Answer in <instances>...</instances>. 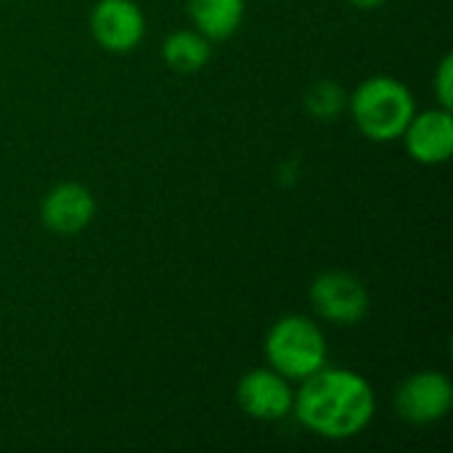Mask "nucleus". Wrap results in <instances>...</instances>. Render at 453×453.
Masks as SVG:
<instances>
[{"mask_svg": "<svg viewBox=\"0 0 453 453\" xmlns=\"http://www.w3.org/2000/svg\"><path fill=\"white\" fill-rule=\"evenodd\" d=\"M433 88H435V96H438V104L443 109H451L453 106V58L451 56H443L438 69H435V80H433Z\"/></svg>", "mask_w": 453, "mask_h": 453, "instance_id": "ddd939ff", "label": "nucleus"}, {"mask_svg": "<svg viewBox=\"0 0 453 453\" xmlns=\"http://www.w3.org/2000/svg\"><path fill=\"white\" fill-rule=\"evenodd\" d=\"M348 109L364 138L374 143H390L401 141L403 130L417 114V101L401 80L377 74L364 80L348 96Z\"/></svg>", "mask_w": 453, "mask_h": 453, "instance_id": "f03ea898", "label": "nucleus"}, {"mask_svg": "<svg viewBox=\"0 0 453 453\" xmlns=\"http://www.w3.org/2000/svg\"><path fill=\"white\" fill-rule=\"evenodd\" d=\"M96 218V196L88 186L66 180L53 186L40 202V220L48 231L74 236Z\"/></svg>", "mask_w": 453, "mask_h": 453, "instance_id": "6e6552de", "label": "nucleus"}, {"mask_svg": "<svg viewBox=\"0 0 453 453\" xmlns=\"http://www.w3.org/2000/svg\"><path fill=\"white\" fill-rule=\"evenodd\" d=\"M409 157L419 165H443L453 154L451 109H425L417 111L401 135Z\"/></svg>", "mask_w": 453, "mask_h": 453, "instance_id": "1a4fd4ad", "label": "nucleus"}, {"mask_svg": "<svg viewBox=\"0 0 453 453\" xmlns=\"http://www.w3.org/2000/svg\"><path fill=\"white\" fill-rule=\"evenodd\" d=\"M311 303L316 313L340 326H353L369 313V289L348 271H324L311 284Z\"/></svg>", "mask_w": 453, "mask_h": 453, "instance_id": "20e7f679", "label": "nucleus"}, {"mask_svg": "<svg viewBox=\"0 0 453 453\" xmlns=\"http://www.w3.org/2000/svg\"><path fill=\"white\" fill-rule=\"evenodd\" d=\"M188 19L210 42L228 40L244 21V0H186Z\"/></svg>", "mask_w": 453, "mask_h": 453, "instance_id": "9d476101", "label": "nucleus"}, {"mask_svg": "<svg viewBox=\"0 0 453 453\" xmlns=\"http://www.w3.org/2000/svg\"><path fill=\"white\" fill-rule=\"evenodd\" d=\"M305 109L321 122L340 119L348 109V90L334 80H319L305 93Z\"/></svg>", "mask_w": 453, "mask_h": 453, "instance_id": "f8f14e48", "label": "nucleus"}, {"mask_svg": "<svg viewBox=\"0 0 453 453\" xmlns=\"http://www.w3.org/2000/svg\"><path fill=\"white\" fill-rule=\"evenodd\" d=\"M265 358L268 366L289 382H303L326 366V334L305 316H281L265 334Z\"/></svg>", "mask_w": 453, "mask_h": 453, "instance_id": "7ed1b4c3", "label": "nucleus"}, {"mask_svg": "<svg viewBox=\"0 0 453 453\" xmlns=\"http://www.w3.org/2000/svg\"><path fill=\"white\" fill-rule=\"evenodd\" d=\"M453 406L451 380L441 372H417L395 393V411L409 425H435Z\"/></svg>", "mask_w": 453, "mask_h": 453, "instance_id": "39448f33", "label": "nucleus"}, {"mask_svg": "<svg viewBox=\"0 0 453 453\" xmlns=\"http://www.w3.org/2000/svg\"><path fill=\"white\" fill-rule=\"evenodd\" d=\"M292 414L297 422L326 441L358 438L377 414V395L372 382L340 366H324L305 377L300 390H295Z\"/></svg>", "mask_w": 453, "mask_h": 453, "instance_id": "f257e3e1", "label": "nucleus"}, {"mask_svg": "<svg viewBox=\"0 0 453 453\" xmlns=\"http://www.w3.org/2000/svg\"><path fill=\"white\" fill-rule=\"evenodd\" d=\"M239 409L257 422H281L292 414L295 390L287 377L268 369L247 372L236 385Z\"/></svg>", "mask_w": 453, "mask_h": 453, "instance_id": "0eeeda50", "label": "nucleus"}, {"mask_svg": "<svg viewBox=\"0 0 453 453\" xmlns=\"http://www.w3.org/2000/svg\"><path fill=\"white\" fill-rule=\"evenodd\" d=\"M353 8H358V11H374V8H380L385 0H348Z\"/></svg>", "mask_w": 453, "mask_h": 453, "instance_id": "4468645a", "label": "nucleus"}, {"mask_svg": "<svg viewBox=\"0 0 453 453\" xmlns=\"http://www.w3.org/2000/svg\"><path fill=\"white\" fill-rule=\"evenodd\" d=\"M210 56H212L210 40L202 32H196L194 27L175 29L162 42V58H165L167 69H173L178 74L202 72L210 64Z\"/></svg>", "mask_w": 453, "mask_h": 453, "instance_id": "9b49d317", "label": "nucleus"}, {"mask_svg": "<svg viewBox=\"0 0 453 453\" xmlns=\"http://www.w3.org/2000/svg\"><path fill=\"white\" fill-rule=\"evenodd\" d=\"M90 35L109 53H130L146 37V16L135 0H98L90 11Z\"/></svg>", "mask_w": 453, "mask_h": 453, "instance_id": "423d86ee", "label": "nucleus"}]
</instances>
